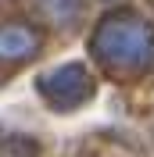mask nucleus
I'll use <instances>...</instances> for the list:
<instances>
[{"mask_svg":"<svg viewBox=\"0 0 154 157\" xmlns=\"http://www.w3.org/2000/svg\"><path fill=\"white\" fill-rule=\"evenodd\" d=\"M39 93L50 100V107L72 111V107H79V104L90 100L93 82H90V71L79 61H68V64H58V68L39 75Z\"/></svg>","mask_w":154,"mask_h":157,"instance_id":"2","label":"nucleus"},{"mask_svg":"<svg viewBox=\"0 0 154 157\" xmlns=\"http://www.w3.org/2000/svg\"><path fill=\"white\" fill-rule=\"evenodd\" d=\"M151 43H154V32L147 21L133 18V14H111L97 25L90 50L111 68H136L147 61Z\"/></svg>","mask_w":154,"mask_h":157,"instance_id":"1","label":"nucleus"},{"mask_svg":"<svg viewBox=\"0 0 154 157\" xmlns=\"http://www.w3.org/2000/svg\"><path fill=\"white\" fill-rule=\"evenodd\" d=\"M32 47H36V39H32L29 29H22V25L0 29V54H4V57H25Z\"/></svg>","mask_w":154,"mask_h":157,"instance_id":"3","label":"nucleus"}]
</instances>
